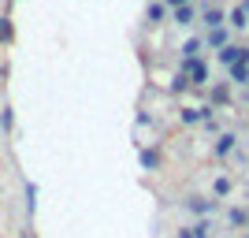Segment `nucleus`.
Instances as JSON below:
<instances>
[{
  "label": "nucleus",
  "mask_w": 249,
  "mask_h": 238,
  "mask_svg": "<svg viewBox=\"0 0 249 238\" xmlns=\"http://www.w3.org/2000/svg\"><path fill=\"white\" fill-rule=\"evenodd\" d=\"M201 19L208 22V30H216V26H223V19H227V15H223V11H219L216 4H208V8H205V15H201Z\"/></svg>",
  "instance_id": "6"
},
{
  "label": "nucleus",
  "mask_w": 249,
  "mask_h": 238,
  "mask_svg": "<svg viewBox=\"0 0 249 238\" xmlns=\"http://www.w3.org/2000/svg\"><path fill=\"white\" fill-rule=\"evenodd\" d=\"M197 52H201V41H197V37H190V41L182 45V60H197Z\"/></svg>",
  "instance_id": "13"
},
{
  "label": "nucleus",
  "mask_w": 249,
  "mask_h": 238,
  "mask_svg": "<svg viewBox=\"0 0 249 238\" xmlns=\"http://www.w3.org/2000/svg\"><path fill=\"white\" fill-rule=\"evenodd\" d=\"M242 63H246V67H249V49H242Z\"/></svg>",
  "instance_id": "23"
},
{
  "label": "nucleus",
  "mask_w": 249,
  "mask_h": 238,
  "mask_svg": "<svg viewBox=\"0 0 249 238\" xmlns=\"http://www.w3.org/2000/svg\"><path fill=\"white\" fill-rule=\"evenodd\" d=\"M246 238H249V235H246Z\"/></svg>",
  "instance_id": "27"
},
{
  "label": "nucleus",
  "mask_w": 249,
  "mask_h": 238,
  "mask_svg": "<svg viewBox=\"0 0 249 238\" xmlns=\"http://www.w3.org/2000/svg\"><path fill=\"white\" fill-rule=\"evenodd\" d=\"M238 60H242L238 45H223V49H219V63H227V67H231V63H238Z\"/></svg>",
  "instance_id": "8"
},
{
  "label": "nucleus",
  "mask_w": 249,
  "mask_h": 238,
  "mask_svg": "<svg viewBox=\"0 0 249 238\" xmlns=\"http://www.w3.org/2000/svg\"><path fill=\"white\" fill-rule=\"evenodd\" d=\"M242 8H246V15H249V0H246V4H242Z\"/></svg>",
  "instance_id": "24"
},
{
  "label": "nucleus",
  "mask_w": 249,
  "mask_h": 238,
  "mask_svg": "<svg viewBox=\"0 0 249 238\" xmlns=\"http://www.w3.org/2000/svg\"><path fill=\"white\" fill-rule=\"evenodd\" d=\"M11 37H15V26L8 15H0V45H11Z\"/></svg>",
  "instance_id": "10"
},
{
  "label": "nucleus",
  "mask_w": 249,
  "mask_h": 238,
  "mask_svg": "<svg viewBox=\"0 0 249 238\" xmlns=\"http://www.w3.org/2000/svg\"><path fill=\"white\" fill-rule=\"evenodd\" d=\"M231 194V179H216V197H227Z\"/></svg>",
  "instance_id": "19"
},
{
  "label": "nucleus",
  "mask_w": 249,
  "mask_h": 238,
  "mask_svg": "<svg viewBox=\"0 0 249 238\" xmlns=\"http://www.w3.org/2000/svg\"><path fill=\"white\" fill-rule=\"evenodd\" d=\"M234 142H238L234 134H219V142H216V156H227L231 149H234Z\"/></svg>",
  "instance_id": "11"
},
{
  "label": "nucleus",
  "mask_w": 249,
  "mask_h": 238,
  "mask_svg": "<svg viewBox=\"0 0 249 238\" xmlns=\"http://www.w3.org/2000/svg\"><path fill=\"white\" fill-rule=\"evenodd\" d=\"M138 160H142V167H149V171H153V167H160V156H156L153 149H142V156H138Z\"/></svg>",
  "instance_id": "14"
},
{
  "label": "nucleus",
  "mask_w": 249,
  "mask_h": 238,
  "mask_svg": "<svg viewBox=\"0 0 249 238\" xmlns=\"http://www.w3.org/2000/svg\"><path fill=\"white\" fill-rule=\"evenodd\" d=\"M190 235H194V238H212V223H208V220H201V223H194V227H190Z\"/></svg>",
  "instance_id": "15"
},
{
  "label": "nucleus",
  "mask_w": 249,
  "mask_h": 238,
  "mask_svg": "<svg viewBox=\"0 0 249 238\" xmlns=\"http://www.w3.org/2000/svg\"><path fill=\"white\" fill-rule=\"evenodd\" d=\"M190 0H164V8H186Z\"/></svg>",
  "instance_id": "21"
},
{
  "label": "nucleus",
  "mask_w": 249,
  "mask_h": 238,
  "mask_svg": "<svg viewBox=\"0 0 249 238\" xmlns=\"http://www.w3.org/2000/svg\"><path fill=\"white\" fill-rule=\"evenodd\" d=\"M246 86H249V82H246Z\"/></svg>",
  "instance_id": "26"
},
{
  "label": "nucleus",
  "mask_w": 249,
  "mask_h": 238,
  "mask_svg": "<svg viewBox=\"0 0 249 238\" xmlns=\"http://www.w3.org/2000/svg\"><path fill=\"white\" fill-rule=\"evenodd\" d=\"M194 4H186V8H171V22H178V26H194Z\"/></svg>",
  "instance_id": "3"
},
{
  "label": "nucleus",
  "mask_w": 249,
  "mask_h": 238,
  "mask_svg": "<svg viewBox=\"0 0 249 238\" xmlns=\"http://www.w3.org/2000/svg\"><path fill=\"white\" fill-rule=\"evenodd\" d=\"M178 71L190 78V86H201V82H208V67L201 60H182V67Z\"/></svg>",
  "instance_id": "1"
},
{
  "label": "nucleus",
  "mask_w": 249,
  "mask_h": 238,
  "mask_svg": "<svg viewBox=\"0 0 249 238\" xmlns=\"http://www.w3.org/2000/svg\"><path fill=\"white\" fill-rule=\"evenodd\" d=\"M246 227H249V223H246Z\"/></svg>",
  "instance_id": "25"
},
{
  "label": "nucleus",
  "mask_w": 249,
  "mask_h": 238,
  "mask_svg": "<svg viewBox=\"0 0 249 238\" xmlns=\"http://www.w3.org/2000/svg\"><path fill=\"white\" fill-rule=\"evenodd\" d=\"M231 101V86H212V90H208V108H212V104H227Z\"/></svg>",
  "instance_id": "4"
},
{
  "label": "nucleus",
  "mask_w": 249,
  "mask_h": 238,
  "mask_svg": "<svg viewBox=\"0 0 249 238\" xmlns=\"http://www.w3.org/2000/svg\"><path fill=\"white\" fill-rule=\"evenodd\" d=\"M231 82H249V67H246V63H231Z\"/></svg>",
  "instance_id": "12"
},
{
  "label": "nucleus",
  "mask_w": 249,
  "mask_h": 238,
  "mask_svg": "<svg viewBox=\"0 0 249 238\" xmlns=\"http://www.w3.org/2000/svg\"><path fill=\"white\" fill-rule=\"evenodd\" d=\"M182 90H190V78L178 71V74H175V82H171V93H182Z\"/></svg>",
  "instance_id": "18"
},
{
  "label": "nucleus",
  "mask_w": 249,
  "mask_h": 238,
  "mask_svg": "<svg viewBox=\"0 0 249 238\" xmlns=\"http://www.w3.org/2000/svg\"><path fill=\"white\" fill-rule=\"evenodd\" d=\"M164 15H167L164 0H153V4L145 8V19H149V26H156V22H164Z\"/></svg>",
  "instance_id": "5"
},
{
  "label": "nucleus",
  "mask_w": 249,
  "mask_h": 238,
  "mask_svg": "<svg viewBox=\"0 0 249 238\" xmlns=\"http://www.w3.org/2000/svg\"><path fill=\"white\" fill-rule=\"evenodd\" d=\"M227 216H231V223H234V227H246V223H249V212H246V208H231Z\"/></svg>",
  "instance_id": "16"
},
{
  "label": "nucleus",
  "mask_w": 249,
  "mask_h": 238,
  "mask_svg": "<svg viewBox=\"0 0 249 238\" xmlns=\"http://www.w3.org/2000/svg\"><path fill=\"white\" fill-rule=\"evenodd\" d=\"M178 238H194V235H190V227H182V231H178Z\"/></svg>",
  "instance_id": "22"
},
{
  "label": "nucleus",
  "mask_w": 249,
  "mask_h": 238,
  "mask_svg": "<svg viewBox=\"0 0 249 238\" xmlns=\"http://www.w3.org/2000/svg\"><path fill=\"white\" fill-rule=\"evenodd\" d=\"M0 123H4V130H11V123H15V115H11V108H4V112H0Z\"/></svg>",
  "instance_id": "20"
},
{
  "label": "nucleus",
  "mask_w": 249,
  "mask_h": 238,
  "mask_svg": "<svg viewBox=\"0 0 249 238\" xmlns=\"http://www.w3.org/2000/svg\"><path fill=\"white\" fill-rule=\"evenodd\" d=\"M182 123H186V127L201 123V108H182Z\"/></svg>",
  "instance_id": "17"
},
{
  "label": "nucleus",
  "mask_w": 249,
  "mask_h": 238,
  "mask_svg": "<svg viewBox=\"0 0 249 238\" xmlns=\"http://www.w3.org/2000/svg\"><path fill=\"white\" fill-rule=\"evenodd\" d=\"M186 208H190V212H197V216H208V212L216 208V201H212V197H201V194H194V197L186 201Z\"/></svg>",
  "instance_id": "2"
},
{
  "label": "nucleus",
  "mask_w": 249,
  "mask_h": 238,
  "mask_svg": "<svg viewBox=\"0 0 249 238\" xmlns=\"http://www.w3.org/2000/svg\"><path fill=\"white\" fill-rule=\"evenodd\" d=\"M201 45H208V49H223V45H227V30H223V26H216V30H208V37Z\"/></svg>",
  "instance_id": "7"
},
{
  "label": "nucleus",
  "mask_w": 249,
  "mask_h": 238,
  "mask_svg": "<svg viewBox=\"0 0 249 238\" xmlns=\"http://www.w3.org/2000/svg\"><path fill=\"white\" fill-rule=\"evenodd\" d=\"M227 22H231V26H238V30H246V26H249V15H246V8L238 4V8H234V11L227 15Z\"/></svg>",
  "instance_id": "9"
}]
</instances>
